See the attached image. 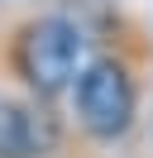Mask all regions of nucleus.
<instances>
[{
    "instance_id": "2",
    "label": "nucleus",
    "mask_w": 153,
    "mask_h": 158,
    "mask_svg": "<svg viewBox=\"0 0 153 158\" xmlns=\"http://www.w3.org/2000/svg\"><path fill=\"white\" fill-rule=\"evenodd\" d=\"M143 115V72L129 43H101L86 53L72 91H67V120L96 148H115L134 134Z\"/></svg>"
},
{
    "instance_id": "1",
    "label": "nucleus",
    "mask_w": 153,
    "mask_h": 158,
    "mask_svg": "<svg viewBox=\"0 0 153 158\" xmlns=\"http://www.w3.org/2000/svg\"><path fill=\"white\" fill-rule=\"evenodd\" d=\"M91 39L81 19L67 10H38L24 15L5 29L0 39V72L34 101H67L76 72H81Z\"/></svg>"
},
{
    "instance_id": "3",
    "label": "nucleus",
    "mask_w": 153,
    "mask_h": 158,
    "mask_svg": "<svg viewBox=\"0 0 153 158\" xmlns=\"http://www.w3.org/2000/svg\"><path fill=\"white\" fill-rule=\"evenodd\" d=\"M72 120L53 101L0 91V158H57Z\"/></svg>"
}]
</instances>
